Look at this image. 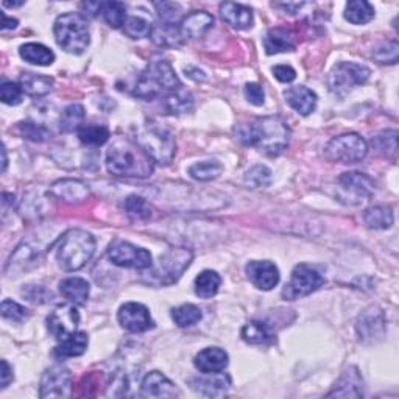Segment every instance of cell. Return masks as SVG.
<instances>
[{
  "mask_svg": "<svg viewBox=\"0 0 399 399\" xmlns=\"http://www.w3.org/2000/svg\"><path fill=\"white\" fill-rule=\"evenodd\" d=\"M223 166L218 161H203L189 168V175L198 181H211L222 173Z\"/></svg>",
  "mask_w": 399,
  "mask_h": 399,
  "instance_id": "41",
  "label": "cell"
},
{
  "mask_svg": "<svg viewBox=\"0 0 399 399\" xmlns=\"http://www.w3.org/2000/svg\"><path fill=\"white\" fill-rule=\"evenodd\" d=\"M125 209L134 218L147 220L151 217V208L147 205V201L141 197H136V195H131V197L126 198Z\"/></svg>",
  "mask_w": 399,
  "mask_h": 399,
  "instance_id": "46",
  "label": "cell"
},
{
  "mask_svg": "<svg viewBox=\"0 0 399 399\" xmlns=\"http://www.w3.org/2000/svg\"><path fill=\"white\" fill-rule=\"evenodd\" d=\"M181 88L168 92V96L164 99V108L168 114L189 113L193 106V99L191 96V92L184 91Z\"/></svg>",
  "mask_w": 399,
  "mask_h": 399,
  "instance_id": "32",
  "label": "cell"
},
{
  "mask_svg": "<svg viewBox=\"0 0 399 399\" xmlns=\"http://www.w3.org/2000/svg\"><path fill=\"white\" fill-rule=\"evenodd\" d=\"M117 320L122 328L133 334L146 333L153 328V320L146 305L141 303H125L117 313Z\"/></svg>",
  "mask_w": 399,
  "mask_h": 399,
  "instance_id": "14",
  "label": "cell"
},
{
  "mask_svg": "<svg viewBox=\"0 0 399 399\" xmlns=\"http://www.w3.org/2000/svg\"><path fill=\"white\" fill-rule=\"evenodd\" d=\"M22 59L36 66H50L55 61V55L49 47L38 44V42H29L19 49Z\"/></svg>",
  "mask_w": 399,
  "mask_h": 399,
  "instance_id": "31",
  "label": "cell"
},
{
  "mask_svg": "<svg viewBox=\"0 0 399 399\" xmlns=\"http://www.w3.org/2000/svg\"><path fill=\"white\" fill-rule=\"evenodd\" d=\"M80 323V313L72 304H61L50 313L47 318L49 330L52 333L59 342L66 340L67 337L76 333V328Z\"/></svg>",
  "mask_w": 399,
  "mask_h": 399,
  "instance_id": "13",
  "label": "cell"
},
{
  "mask_svg": "<svg viewBox=\"0 0 399 399\" xmlns=\"http://www.w3.org/2000/svg\"><path fill=\"white\" fill-rule=\"evenodd\" d=\"M373 18H375V8L371 6V4L365 2V0H351V2L346 4L345 19L351 24H367Z\"/></svg>",
  "mask_w": 399,
  "mask_h": 399,
  "instance_id": "33",
  "label": "cell"
},
{
  "mask_svg": "<svg viewBox=\"0 0 399 399\" xmlns=\"http://www.w3.org/2000/svg\"><path fill=\"white\" fill-rule=\"evenodd\" d=\"M56 44L67 54L81 55L89 46V25L86 18L79 13L58 16L54 25Z\"/></svg>",
  "mask_w": 399,
  "mask_h": 399,
  "instance_id": "5",
  "label": "cell"
},
{
  "mask_svg": "<svg viewBox=\"0 0 399 399\" xmlns=\"http://www.w3.org/2000/svg\"><path fill=\"white\" fill-rule=\"evenodd\" d=\"M19 86L22 92L30 97H42L52 91L54 80L50 76L38 74H22L19 79Z\"/></svg>",
  "mask_w": 399,
  "mask_h": 399,
  "instance_id": "28",
  "label": "cell"
},
{
  "mask_svg": "<svg viewBox=\"0 0 399 399\" xmlns=\"http://www.w3.org/2000/svg\"><path fill=\"white\" fill-rule=\"evenodd\" d=\"M368 153V146L363 138L355 133L342 134L330 139L325 147V156L333 163L355 164L365 159Z\"/></svg>",
  "mask_w": 399,
  "mask_h": 399,
  "instance_id": "8",
  "label": "cell"
},
{
  "mask_svg": "<svg viewBox=\"0 0 399 399\" xmlns=\"http://www.w3.org/2000/svg\"><path fill=\"white\" fill-rule=\"evenodd\" d=\"M220 16L222 19L237 30H248L253 27V11L250 6L241 4L225 2L220 5Z\"/></svg>",
  "mask_w": 399,
  "mask_h": 399,
  "instance_id": "22",
  "label": "cell"
},
{
  "mask_svg": "<svg viewBox=\"0 0 399 399\" xmlns=\"http://www.w3.org/2000/svg\"><path fill=\"white\" fill-rule=\"evenodd\" d=\"M245 184L251 189H266L271 184V171L266 166H254L245 173Z\"/></svg>",
  "mask_w": 399,
  "mask_h": 399,
  "instance_id": "42",
  "label": "cell"
},
{
  "mask_svg": "<svg viewBox=\"0 0 399 399\" xmlns=\"http://www.w3.org/2000/svg\"><path fill=\"white\" fill-rule=\"evenodd\" d=\"M76 133H79L80 142L89 147L103 146L111 136L105 125H81Z\"/></svg>",
  "mask_w": 399,
  "mask_h": 399,
  "instance_id": "36",
  "label": "cell"
},
{
  "mask_svg": "<svg viewBox=\"0 0 399 399\" xmlns=\"http://www.w3.org/2000/svg\"><path fill=\"white\" fill-rule=\"evenodd\" d=\"M108 258L114 266L125 268L147 270L153 266L151 254L147 250L125 241L113 242L108 250Z\"/></svg>",
  "mask_w": 399,
  "mask_h": 399,
  "instance_id": "10",
  "label": "cell"
},
{
  "mask_svg": "<svg viewBox=\"0 0 399 399\" xmlns=\"http://www.w3.org/2000/svg\"><path fill=\"white\" fill-rule=\"evenodd\" d=\"M338 183H340L342 191L355 200L354 205H359V203L371 198L375 193V183L371 178L359 172L343 173L338 178Z\"/></svg>",
  "mask_w": 399,
  "mask_h": 399,
  "instance_id": "16",
  "label": "cell"
},
{
  "mask_svg": "<svg viewBox=\"0 0 399 399\" xmlns=\"http://www.w3.org/2000/svg\"><path fill=\"white\" fill-rule=\"evenodd\" d=\"M123 31L126 36L133 39L147 38L151 33V25L146 19L138 18V16H131V18H126L123 24Z\"/></svg>",
  "mask_w": 399,
  "mask_h": 399,
  "instance_id": "44",
  "label": "cell"
},
{
  "mask_svg": "<svg viewBox=\"0 0 399 399\" xmlns=\"http://www.w3.org/2000/svg\"><path fill=\"white\" fill-rule=\"evenodd\" d=\"M189 385L192 390L198 392L203 396H225L231 387V379L228 375H217V373H203L200 376H193L189 379Z\"/></svg>",
  "mask_w": 399,
  "mask_h": 399,
  "instance_id": "17",
  "label": "cell"
},
{
  "mask_svg": "<svg viewBox=\"0 0 399 399\" xmlns=\"http://www.w3.org/2000/svg\"><path fill=\"white\" fill-rule=\"evenodd\" d=\"M242 338L251 345H264L271 340V333L262 321H250L242 328Z\"/></svg>",
  "mask_w": 399,
  "mask_h": 399,
  "instance_id": "37",
  "label": "cell"
},
{
  "mask_svg": "<svg viewBox=\"0 0 399 399\" xmlns=\"http://www.w3.org/2000/svg\"><path fill=\"white\" fill-rule=\"evenodd\" d=\"M50 192L54 197L69 205H79L89 197V188L79 180H59L52 184Z\"/></svg>",
  "mask_w": 399,
  "mask_h": 399,
  "instance_id": "20",
  "label": "cell"
},
{
  "mask_svg": "<svg viewBox=\"0 0 399 399\" xmlns=\"http://www.w3.org/2000/svg\"><path fill=\"white\" fill-rule=\"evenodd\" d=\"M234 131L243 146L258 148L270 156H278L291 142V130L278 116H267L250 123H241Z\"/></svg>",
  "mask_w": 399,
  "mask_h": 399,
  "instance_id": "1",
  "label": "cell"
},
{
  "mask_svg": "<svg viewBox=\"0 0 399 399\" xmlns=\"http://www.w3.org/2000/svg\"><path fill=\"white\" fill-rule=\"evenodd\" d=\"M96 239L83 229L67 231L56 248L58 266L64 271H76L83 268L94 256Z\"/></svg>",
  "mask_w": 399,
  "mask_h": 399,
  "instance_id": "3",
  "label": "cell"
},
{
  "mask_svg": "<svg viewBox=\"0 0 399 399\" xmlns=\"http://www.w3.org/2000/svg\"><path fill=\"white\" fill-rule=\"evenodd\" d=\"M373 146L375 148L382 153V155L390 156L396 155L398 150V131L396 130H387L378 134L376 138H373Z\"/></svg>",
  "mask_w": 399,
  "mask_h": 399,
  "instance_id": "43",
  "label": "cell"
},
{
  "mask_svg": "<svg viewBox=\"0 0 399 399\" xmlns=\"http://www.w3.org/2000/svg\"><path fill=\"white\" fill-rule=\"evenodd\" d=\"M245 271L250 281L261 291H271L279 283V270L270 261H251Z\"/></svg>",
  "mask_w": 399,
  "mask_h": 399,
  "instance_id": "18",
  "label": "cell"
},
{
  "mask_svg": "<svg viewBox=\"0 0 399 399\" xmlns=\"http://www.w3.org/2000/svg\"><path fill=\"white\" fill-rule=\"evenodd\" d=\"M220 284H222V278L218 276V273L212 270H205L195 278V293L201 298H212L218 292Z\"/></svg>",
  "mask_w": 399,
  "mask_h": 399,
  "instance_id": "35",
  "label": "cell"
},
{
  "mask_svg": "<svg viewBox=\"0 0 399 399\" xmlns=\"http://www.w3.org/2000/svg\"><path fill=\"white\" fill-rule=\"evenodd\" d=\"M88 348V335L83 330H76L72 335H69L61 345L55 348V355L58 359H67V358H79Z\"/></svg>",
  "mask_w": 399,
  "mask_h": 399,
  "instance_id": "29",
  "label": "cell"
},
{
  "mask_svg": "<svg viewBox=\"0 0 399 399\" xmlns=\"http://www.w3.org/2000/svg\"><path fill=\"white\" fill-rule=\"evenodd\" d=\"M264 47L268 55L291 52L295 49V38L287 29H271L264 38Z\"/></svg>",
  "mask_w": 399,
  "mask_h": 399,
  "instance_id": "27",
  "label": "cell"
},
{
  "mask_svg": "<svg viewBox=\"0 0 399 399\" xmlns=\"http://www.w3.org/2000/svg\"><path fill=\"white\" fill-rule=\"evenodd\" d=\"M139 146L147 151V155L158 164H171L176 151V143L172 134L155 123H147L139 131Z\"/></svg>",
  "mask_w": 399,
  "mask_h": 399,
  "instance_id": "7",
  "label": "cell"
},
{
  "mask_svg": "<svg viewBox=\"0 0 399 399\" xmlns=\"http://www.w3.org/2000/svg\"><path fill=\"white\" fill-rule=\"evenodd\" d=\"M214 18L206 11H193L186 16L180 24V31L183 38L197 39L201 38L212 27Z\"/></svg>",
  "mask_w": 399,
  "mask_h": 399,
  "instance_id": "24",
  "label": "cell"
},
{
  "mask_svg": "<svg viewBox=\"0 0 399 399\" xmlns=\"http://www.w3.org/2000/svg\"><path fill=\"white\" fill-rule=\"evenodd\" d=\"M193 254L189 248H172L159 258L156 267H150L147 281L158 286H168L181 278L184 270L191 266Z\"/></svg>",
  "mask_w": 399,
  "mask_h": 399,
  "instance_id": "6",
  "label": "cell"
},
{
  "mask_svg": "<svg viewBox=\"0 0 399 399\" xmlns=\"http://www.w3.org/2000/svg\"><path fill=\"white\" fill-rule=\"evenodd\" d=\"M362 385H363V382H362V378L359 375V370L354 368V367H350L343 373L340 380L337 382V385H335L333 392L328 393V396L329 398H333V396L362 398L363 396Z\"/></svg>",
  "mask_w": 399,
  "mask_h": 399,
  "instance_id": "25",
  "label": "cell"
},
{
  "mask_svg": "<svg viewBox=\"0 0 399 399\" xmlns=\"http://www.w3.org/2000/svg\"><path fill=\"white\" fill-rule=\"evenodd\" d=\"M84 121V108L81 105H71L64 109V113L59 118V128L64 133L79 131Z\"/></svg>",
  "mask_w": 399,
  "mask_h": 399,
  "instance_id": "40",
  "label": "cell"
},
{
  "mask_svg": "<svg viewBox=\"0 0 399 399\" xmlns=\"http://www.w3.org/2000/svg\"><path fill=\"white\" fill-rule=\"evenodd\" d=\"M13 380V370L10 368L6 360H2V388H6Z\"/></svg>",
  "mask_w": 399,
  "mask_h": 399,
  "instance_id": "53",
  "label": "cell"
},
{
  "mask_svg": "<svg viewBox=\"0 0 399 399\" xmlns=\"http://www.w3.org/2000/svg\"><path fill=\"white\" fill-rule=\"evenodd\" d=\"M41 398L72 396V375L63 365L46 370L41 379Z\"/></svg>",
  "mask_w": 399,
  "mask_h": 399,
  "instance_id": "12",
  "label": "cell"
},
{
  "mask_svg": "<svg viewBox=\"0 0 399 399\" xmlns=\"http://www.w3.org/2000/svg\"><path fill=\"white\" fill-rule=\"evenodd\" d=\"M2 315L4 318H8L11 321H16V323H21V321L27 320L30 312L24 308V305L18 304L16 301L11 300H4L2 301Z\"/></svg>",
  "mask_w": 399,
  "mask_h": 399,
  "instance_id": "48",
  "label": "cell"
},
{
  "mask_svg": "<svg viewBox=\"0 0 399 399\" xmlns=\"http://www.w3.org/2000/svg\"><path fill=\"white\" fill-rule=\"evenodd\" d=\"M0 97L5 105H19L22 101V89L19 84L11 81H4L0 86Z\"/></svg>",
  "mask_w": 399,
  "mask_h": 399,
  "instance_id": "49",
  "label": "cell"
},
{
  "mask_svg": "<svg viewBox=\"0 0 399 399\" xmlns=\"http://www.w3.org/2000/svg\"><path fill=\"white\" fill-rule=\"evenodd\" d=\"M155 8L158 10L161 19L166 24H176L178 21V11H180V5L176 4H168V2H163V4H155Z\"/></svg>",
  "mask_w": 399,
  "mask_h": 399,
  "instance_id": "50",
  "label": "cell"
},
{
  "mask_svg": "<svg viewBox=\"0 0 399 399\" xmlns=\"http://www.w3.org/2000/svg\"><path fill=\"white\" fill-rule=\"evenodd\" d=\"M355 329H358L359 338L363 343L379 340V338L384 337L385 333L384 312L376 308V305H373V308L365 310L359 317Z\"/></svg>",
  "mask_w": 399,
  "mask_h": 399,
  "instance_id": "15",
  "label": "cell"
},
{
  "mask_svg": "<svg viewBox=\"0 0 399 399\" xmlns=\"http://www.w3.org/2000/svg\"><path fill=\"white\" fill-rule=\"evenodd\" d=\"M100 14L103 16L106 24L113 29L123 27L126 21V10L122 2H101Z\"/></svg>",
  "mask_w": 399,
  "mask_h": 399,
  "instance_id": "38",
  "label": "cell"
},
{
  "mask_svg": "<svg viewBox=\"0 0 399 399\" xmlns=\"http://www.w3.org/2000/svg\"><path fill=\"white\" fill-rule=\"evenodd\" d=\"M325 284V278L321 276L315 268H312L305 264L296 266L292 271L291 283L286 286L283 291V296L286 300H296L301 296H308L312 292Z\"/></svg>",
  "mask_w": 399,
  "mask_h": 399,
  "instance_id": "11",
  "label": "cell"
},
{
  "mask_svg": "<svg viewBox=\"0 0 399 399\" xmlns=\"http://www.w3.org/2000/svg\"><path fill=\"white\" fill-rule=\"evenodd\" d=\"M399 55V46L396 41H390L375 50V59L380 64H396Z\"/></svg>",
  "mask_w": 399,
  "mask_h": 399,
  "instance_id": "47",
  "label": "cell"
},
{
  "mask_svg": "<svg viewBox=\"0 0 399 399\" xmlns=\"http://www.w3.org/2000/svg\"><path fill=\"white\" fill-rule=\"evenodd\" d=\"M273 75H275V79L281 83H292L296 79V72L293 67L286 66V64L276 66L273 69Z\"/></svg>",
  "mask_w": 399,
  "mask_h": 399,
  "instance_id": "52",
  "label": "cell"
},
{
  "mask_svg": "<svg viewBox=\"0 0 399 399\" xmlns=\"http://www.w3.org/2000/svg\"><path fill=\"white\" fill-rule=\"evenodd\" d=\"M304 4H275V6L278 8H284L286 11H288L291 14H296L298 13L300 8L303 6Z\"/></svg>",
  "mask_w": 399,
  "mask_h": 399,
  "instance_id": "54",
  "label": "cell"
},
{
  "mask_svg": "<svg viewBox=\"0 0 399 399\" xmlns=\"http://www.w3.org/2000/svg\"><path fill=\"white\" fill-rule=\"evenodd\" d=\"M181 88V81L172 64L166 59L153 61L141 74L136 83L134 96L143 100H153L163 92H172Z\"/></svg>",
  "mask_w": 399,
  "mask_h": 399,
  "instance_id": "4",
  "label": "cell"
},
{
  "mask_svg": "<svg viewBox=\"0 0 399 399\" xmlns=\"http://www.w3.org/2000/svg\"><path fill=\"white\" fill-rule=\"evenodd\" d=\"M193 363L200 373H222L228 367V354L220 348H205L195 355Z\"/></svg>",
  "mask_w": 399,
  "mask_h": 399,
  "instance_id": "23",
  "label": "cell"
},
{
  "mask_svg": "<svg viewBox=\"0 0 399 399\" xmlns=\"http://www.w3.org/2000/svg\"><path fill=\"white\" fill-rule=\"evenodd\" d=\"M172 318L175 321L176 326L180 328H191L193 325H197L198 321L203 318V313L200 308L193 304H183L180 308H176L172 310Z\"/></svg>",
  "mask_w": 399,
  "mask_h": 399,
  "instance_id": "39",
  "label": "cell"
},
{
  "mask_svg": "<svg viewBox=\"0 0 399 399\" xmlns=\"http://www.w3.org/2000/svg\"><path fill=\"white\" fill-rule=\"evenodd\" d=\"M151 41L161 47H176L183 42V36L180 27H176L175 24H166L163 22L156 27H151L150 33Z\"/></svg>",
  "mask_w": 399,
  "mask_h": 399,
  "instance_id": "30",
  "label": "cell"
},
{
  "mask_svg": "<svg viewBox=\"0 0 399 399\" xmlns=\"http://www.w3.org/2000/svg\"><path fill=\"white\" fill-rule=\"evenodd\" d=\"M370 74V69L365 66L355 63H338L328 76V88L333 94L343 99L354 88L367 83Z\"/></svg>",
  "mask_w": 399,
  "mask_h": 399,
  "instance_id": "9",
  "label": "cell"
},
{
  "mask_svg": "<svg viewBox=\"0 0 399 399\" xmlns=\"http://www.w3.org/2000/svg\"><path fill=\"white\" fill-rule=\"evenodd\" d=\"M59 292L72 304L83 305L89 298V283L83 278H67L59 283Z\"/></svg>",
  "mask_w": 399,
  "mask_h": 399,
  "instance_id": "26",
  "label": "cell"
},
{
  "mask_svg": "<svg viewBox=\"0 0 399 399\" xmlns=\"http://www.w3.org/2000/svg\"><path fill=\"white\" fill-rule=\"evenodd\" d=\"M393 211L390 206H375L365 211L363 222L371 229H388L393 225Z\"/></svg>",
  "mask_w": 399,
  "mask_h": 399,
  "instance_id": "34",
  "label": "cell"
},
{
  "mask_svg": "<svg viewBox=\"0 0 399 399\" xmlns=\"http://www.w3.org/2000/svg\"><path fill=\"white\" fill-rule=\"evenodd\" d=\"M2 18H4V24H2V30H13L18 27V21L16 19H10L5 13H2Z\"/></svg>",
  "mask_w": 399,
  "mask_h": 399,
  "instance_id": "55",
  "label": "cell"
},
{
  "mask_svg": "<svg viewBox=\"0 0 399 399\" xmlns=\"http://www.w3.org/2000/svg\"><path fill=\"white\" fill-rule=\"evenodd\" d=\"M18 128L22 138L31 142H46L50 139V136H52L44 125H39L35 122H22L19 123Z\"/></svg>",
  "mask_w": 399,
  "mask_h": 399,
  "instance_id": "45",
  "label": "cell"
},
{
  "mask_svg": "<svg viewBox=\"0 0 399 399\" xmlns=\"http://www.w3.org/2000/svg\"><path fill=\"white\" fill-rule=\"evenodd\" d=\"M245 97L250 101L251 105L254 106H262L264 105V89H262L258 83H248L247 86H245Z\"/></svg>",
  "mask_w": 399,
  "mask_h": 399,
  "instance_id": "51",
  "label": "cell"
},
{
  "mask_svg": "<svg viewBox=\"0 0 399 399\" xmlns=\"http://www.w3.org/2000/svg\"><path fill=\"white\" fill-rule=\"evenodd\" d=\"M286 101L292 109L301 116H309L317 108L315 92L305 86H293L284 92Z\"/></svg>",
  "mask_w": 399,
  "mask_h": 399,
  "instance_id": "21",
  "label": "cell"
},
{
  "mask_svg": "<svg viewBox=\"0 0 399 399\" xmlns=\"http://www.w3.org/2000/svg\"><path fill=\"white\" fill-rule=\"evenodd\" d=\"M106 168L114 176L147 178L153 173V159L139 143L118 138L106 153Z\"/></svg>",
  "mask_w": 399,
  "mask_h": 399,
  "instance_id": "2",
  "label": "cell"
},
{
  "mask_svg": "<svg viewBox=\"0 0 399 399\" xmlns=\"http://www.w3.org/2000/svg\"><path fill=\"white\" fill-rule=\"evenodd\" d=\"M142 395L148 398H175L180 396L176 385L173 382L166 378L163 373L159 371H151L143 378L142 380Z\"/></svg>",
  "mask_w": 399,
  "mask_h": 399,
  "instance_id": "19",
  "label": "cell"
},
{
  "mask_svg": "<svg viewBox=\"0 0 399 399\" xmlns=\"http://www.w3.org/2000/svg\"><path fill=\"white\" fill-rule=\"evenodd\" d=\"M2 155H4V167H2V171L5 172V171H6V164H8V159H6V150H5V147L2 148Z\"/></svg>",
  "mask_w": 399,
  "mask_h": 399,
  "instance_id": "56",
  "label": "cell"
}]
</instances>
